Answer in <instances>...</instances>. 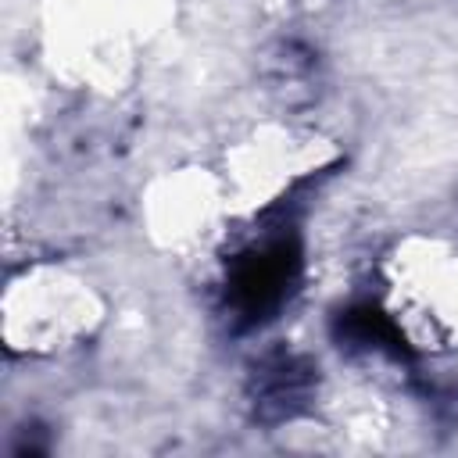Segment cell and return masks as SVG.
Masks as SVG:
<instances>
[{
    "label": "cell",
    "instance_id": "6da1fadb",
    "mask_svg": "<svg viewBox=\"0 0 458 458\" xmlns=\"http://www.w3.org/2000/svg\"><path fill=\"white\" fill-rule=\"evenodd\" d=\"M293 250L286 243H276L261 254H254L243 268H240V279H236V293L243 301L247 311H265L272 308L283 293H286V283L293 279Z\"/></svg>",
    "mask_w": 458,
    "mask_h": 458
}]
</instances>
